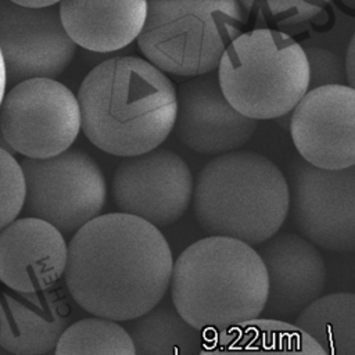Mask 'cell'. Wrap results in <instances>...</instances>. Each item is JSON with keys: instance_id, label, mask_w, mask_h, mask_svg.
Here are the masks:
<instances>
[{"instance_id": "26", "label": "cell", "mask_w": 355, "mask_h": 355, "mask_svg": "<svg viewBox=\"0 0 355 355\" xmlns=\"http://www.w3.org/2000/svg\"><path fill=\"white\" fill-rule=\"evenodd\" d=\"M15 4L25 7V8H32V10H40V8H47L60 4L57 0H12Z\"/></svg>"}, {"instance_id": "4", "label": "cell", "mask_w": 355, "mask_h": 355, "mask_svg": "<svg viewBox=\"0 0 355 355\" xmlns=\"http://www.w3.org/2000/svg\"><path fill=\"white\" fill-rule=\"evenodd\" d=\"M193 209L205 233L261 245L277 234L290 212L287 178L258 153L218 155L197 176Z\"/></svg>"}, {"instance_id": "16", "label": "cell", "mask_w": 355, "mask_h": 355, "mask_svg": "<svg viewBox=\"0 0 355 355\" xmlns=\"http://www.w3.org/2000/svg\"><path fill=\"white\" fill-rule=\"evenodd\" d=\"M68 295L60 286L28 294L0 291V347L15 355L54 351L71 326Z\"/></svg>"}, {"instance_id": "22", "label": "cell", "mask_w": 355, "mask_h": 355, "mask_svg": "<svg viewBox=\"0 0 355 355\" xmlns=\"http://www.w3.org/2000/svg\"><path fill=\"white\" fill-rule=\"evenodd\" d=\"M25 204V178L21 164L0 146V232L17 219Z\"/></svg>"}, {"instance_id": "8", "label": "cell", "mask_w": 355, "mask_h": 355, "mask_svg": "<svg viewBox=\"0 0 355 355\" xmlns=\"http://www.w3.org/2000/svg\"><path fill=\"white\" fill-rule=\"evenodd\" d=\"M80 128L78 98L55 79L17 83L0 105L3 140L31 159H47L68 151Z\"/></svg>"}, {"instance_id": "13", "label": "cell", "mask_w": 355, "mask_h": 355, "mask_svg": "<svg viewBox=\"0 0 355 355\" xmlns=\"http://www.w3.org/2000/svg\"><path fill=\"white\" fill-rule=\"evenodd\" d=\"M257 121L237 112L222 93L218 75H202L178 89L175 133L190 150L205 155L237 151L257 130Z\"/></svg>"}, {"instance_id": "12", "label": "cell", "mask_w": 355, "mask_h": 355, "mask_svg": "<svg viewBox=\"0 0 355 355\" xmlns=\"http://www.w3.org/2000/svg\"><path fill=\"white\" fill-rule=\"evenodd\" d=\"M293 143L309 165L340 171L355 165V89L347 85L309 90L293 110Z\"/></svg>"}, {"instance_id": "10", "label": "cell", "mask_w": 355, "mask_h": 355, "mask_svg": "<svg viewBox=\"0 0 355 355\" xmlns=\"http://www.w3.org/2000/svg\"><path fill=\"white\" fill-rule=\"evenodd\" d=\"M193 193L190 168L168 148L123 159L112 179V197L119 211L155 227L178 222L186 214Z\"/></svg>"}, {"instance_id": "2", "label": "cell", "mask_w": 355, "mask_h": 355, "mask_svg": "<svg viewBox=\"0 0 355 355\" xmlns=\"http://www.w3.org/2000/svg\"><path fill=\"white\" fill-rule=\"evenodd\" d=\"M76 98L85 136L111 155L150 153L175 128L178 89L162 71L136 55L96 65L83 78Z\"/></svg>"}, {"instance_id": "11", "label": "cell", "mask_w": 355, "mask_h": 355, "mask_svg": "<svg viewBox=\"0 0 355 355\" xmlns=\"http://www.w3.org/2000/svg\"><path fill=\"white\" fill-rule=\"evenodd\" d=\"M0 51L8 83L62 73L73 60L76 44L68 36L60 4L32 10L0 0Z\"/></svg>"}, {"instance_id": "21", "label": "cell", "mask_w": 355, "mask_h": 355, "mask_svg": "<svg viewBox=\"0 0 355 355\" xmlns=\"http://www.w3.org/2000/svg\"><path fill=\"white\" fill-rule=\"evenodd\" d=\"M54 355H136L129 331L118 322L83 318L64 331Z\"/></svg>"}, {"instance_id": "25", "label": "cell", "mask_w": 355, "mask_h": 355, "mask_svg": "<svg viewBox=\"0 0 355 355\" xmlns=\"http://www.w3.org/2000/svg\"><path fill=\"white\" fill-rule=\"evenodd\" d=\"M345 71H347V82L348 85L355 89V33L352 35L348 49H347V55H345Z\"/></svg>"}, {"instance_id": "3", "label": "cell", "mask_w": 355, "mask_h": 355, "mask_svg": "<svg viewBox=\"0 0 355 355\" xmlns=\"http://www.w3.org/2000/svg\"><path fill=\"white\" fill-rule=\"evenodd\" d=\"M268 294V273L259 254L236 239H200L173 263L172 304L182 319L202 334L261 319Z\"/></svg>"}, {"instance_id": "7", "label": "cell", "mask_w": 355, "mask_h": 355, "mask_svg": "<svg viewBox=\"0 0 355 355\" xmlns=\"http://www.w3.org/2000/svg\"><path fill=\"white\" fill-rule=\"evenodd\" d=\"M24 208L29 218L42 219L61 233H76L100 216L107 197L105 178L85 151H68L47 159L25 158Z\"/></svg>"}, {"instance_id": "28", "label": "cell", "mask_w": 355, "mask_h": 355, "mask_svg": "<svg viewBox=\"0 0 355 355\" xmlns=\"http://www.w3.org/2000/svg\"><path fill=\"white\" fill-rule=\"evenodd\" d=\"M0 355H15V354H12V352H10V351H7V349L0 347Z\"/></svg>"}, {"instance_id": "14", "label": "cell", "mask_w": 355, "mask_h": 355, "mask_svg": "<svg viewBox=\"0 0 355 355\" xmlns=\"http://www.w3.org/2000/svg\"><path fill=\"white\" fill-rule=\"evenodd\" d=\"M268 273L266 319H297L322 297L326 287V263L315 244L297 233H277L261 245Z\"/></svg>"}, {"instance_id": "17", "label": "cell", "mask_w": 355, "mask_h": 355, "mask_svg": "<svg viewBox=\"0 0 355 355\" xmlns=\"http://www.w3.org/2000/svg\"><path fill=\"white\" fill-rule=\"evenodd\" d=\"M60 17L76 46L110 53L139 37L147 17V1H60Z\"/></svg>"}, {"instance_id": "6", "label": "cell", "mask_w": 355, "mask_h": 355, "mask_svg": "<svg viewBox=\"0 0 355 355\" xmlns=\"http://www.w3.org/2000/svg\"><path fill=\"white\" fill-rule=\"evenodd\" d=\"M218 80L223 96L241 115L276 119L291 112L309 92L304 47L269 28L237 36L226 49Z\"/></svg>"}, {"instance_id": "29", "label": "cell", "mask_w": 355, "mask_h": 355, "mask_svg": "<svg viewBox=\"0 0 355 355\" xmlns=\"http://www.w3.org/2000/svg\"><path fill=\"white\" fill-rule=\"evenodd\" d=\"M44 355H54V352L51 354V352H49V354H44Z\"/></svg>"}, {"instance_id": "23", "label": "cell", "mask_w": 355, "mask_h": 355, "mask_svg": "<svg viewBox=\"0 0 355 355\" xmlns=\"http://www.w3.org/2000/svg\"><path fill=\"white\" fill-rule=\"evenodd\" d=\"M304 53L309 65V90L323 86L345 85V62L340 55L316 46H305Z\"/></svg>"}, {"instance_id": "19", "label": "cell", "mask_w": 355, "mask_h": 355, "mask_svg": "<svg viewBox=\"0 0 355 355\" xmlns=\"http://www.w3.org/2000/svg\"><path fill=\"white\" fill-rule=\"evenodd\" d=\"M136 355H198L204 334L187 324L175 306L159 304L126 329Z\"/></svg>"}, {"instance_id": "24", "label": "cell", "mask_w": 355, "mask_h": 355, "mask_svg": "<svg viewBox=\"0 0 355 355\" xmlns=\"http://www.w3.org/2000/svg\"><path fill=\"white\" fill-rule=\"evenodd\" d=\"M326 3H306L300 0H266L255 3L268 17L279 25H295L312 19Z\"/></svg>"}, {"instance_id": "27", "label": "cell", "mask_w": 355, "mask_h": 355, "mask_svg": "<svg viewBox=\"0 0 355 355\" xmlns=\"http://www.w3.org/2000/svg\"><path fill=\"white\" fill-rule=\"evenodd\" d=\"M6 86H7V72H6L4 60H3V55H1V51H0V105H1V101L4 98Z\"/></svg>"}, {"instance_id": "1", "label": "cell", "mask_w": 355, "mask_h": 355, "mask_svg": "<svg viewBox=\"0 0 355 355\" xmlns=\"http://www.w3.org/2000/svg\"><path fill=\"white\" fill-rule=\"evenodd\" d=\"M171 247L151 223L122 212L80 227L68 244L69 297L96 318L130 322L158 306L173 272Z\"/></svg>"}, {"instance_id": "20", "label": "cell", "mask_w": 355, "mask_h": 355, "mask_svg": "<svg viewBox=\"0 0 355 355\" xmlns=\"http://www.w3.org/2000/svg\"><path fill=\"white\" fill-rule=\"evenodd\" d=\"M294 324L312 337L327 355H355V293L322 295Z\"/></svg>"}, {"instance_id": "9", "label": "cell", "mask_w": 355, "mask_h": 355, "mask_svg": "<svg viewBox=\"0 0 355 355\" xmlns=\"http://www.w3.org/2000/svg\"><path fill=\"white\" fill-rule=\"evenodd\" d=\"M287 183L300 234L327 251H355V165L326 171L294 158Z\"/></svg>"}, {"instance_id": "18", "label": "cell", "mask_w": 355, "mask_h": 355, "mask_svg": "<svg viewBox=\"0 0 355 355\" xmlns=\"http://www.w3.org/2000/svg\"><path fill=\"white\" fill-rule=\"evenodd\" d=\"M198 355H327L291 322L261 318L247 324L204 334Z\"/></svg>"}, {"instance_id": "5", "label": "cell", "mask_w": 355, "mask_h": 355, "mask_svg": "<svg viewBox=\"0 0 355 355\" xmlns=\"http://www.w3.org/2000/svg\"><path fill=\"white\" fill-rule=\"evenodd\" d=\"M248 12V1L153 0L147 3L137 46L162 72L184 78L208 75L241 35Z\"/></svg>"}, {"instance_id": "15", "label": "cell", "mask_w": 355, "mask_h": 355, "mask_svg": "<svg viewBox=\"0 0 355 355\" xmlns=\"http://www.w3.org/2000/svg\"><path fill=\"white\" fill-rule=\"evenodd\" d=\"M68 244L53 225L21 218L0 232V282L15 293H39L64 277Z\"/></svg>"}]
</instances>
